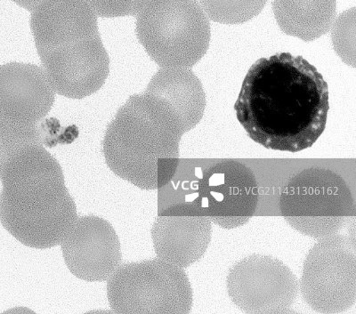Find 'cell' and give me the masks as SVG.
I'll list each match as a JSON object with an SVG mask.
<instances>
[{
    "label": "cell",
    "mask_w": 356,
    "mask_h": 314,
    "mask_svg": "<svg viewBox=\"0 0 356 314\" xmlns=\"http://www.w3.org/2000/svg\"><path fill=\"white\" fill-rule=\"evenodd\" d=\"M329 88L302 56L280 53L251 66L234 104L250 139L273 151L312 147L325 129Z\"/></svg>",
    "instance_id": "obj_1"
},
{
    "label": "cell",
    "mask_w": 356,
    "mask_h": 314,
    "mask_svg": "<svg viewBox=\"0 0 356 314\" xmlns=\"http://www.w3.org/2000/svg\"><path fill=\"white\" fill-rule=\"evenodd\" d=\"M0 179L6 229L31 249L61 245L79 217L56 158L43 145L25 146L2 163Z\"/></svg>",
    "instance_id": "obj_2"
},
{
    "label": "cell",
    "mask_w": 356,
    "mask_h": 314,
    "mask_svg": "<svg viewBox=\"0 0 356 314\" xmlns=\"http://www.w3.org/2000/svg\"><path fill=\"white\" fill-rule=\"evenodd\" d=\"M186 132L166 101L145 93L134 94L107 126L104 160L120 179L145 191L160 190L177 173L180 142Z\"/></svg>",
    "instance_id": "obj_3"
},
{
    "label": "cell",
    "mask_w": 356,
    "mask_h": 314,
    "mask_svg": "<svg viewBox=\"0 0 356 314\" xmlns=\"http://www.w3.org/2000/svg\"><path fill=\"white\" fill-rule=\"evenodd\" d=\"M136 17L139 42L161 68L191 69L208 52L211 24L198 0H150Z\"/></svg>",
    "instance_id": "obj_4"
},
{
    "label": "cell",
    "mask_w": 356,
    "mask_h": 314,
    "mask_svg": "<svg viewBox=\"0 0 356 314\" xmlns=\"http://www.w3.org/2000/svg\"><path fill=\"white\" fill-rule=\"evenodd\" d=\"M280 211L293 229L316 240L333 236L355 221V204L339 174L323 167H310L286 183Z\"/></svg>",
    "instance_id": "obj_5"
},
{
    "label": "cell",
    "mask_w": 356,
    "mask_h": 314,
    "mask_svg": "<svg viewBox=\"0 0 356 314\" xmlns=\"http://www.w3.org/2000/svg\"><path fill=\"white\" fill-rule=\"evenodd\" d=\"M107 298L119 314H186L193 306L184 269L161 258L120 265L108 280Z\"/></svg>",
    "instance_id": "obj_6"
},
{
    "label": "cell",
    "mask_w": 356,
    "mask_h": 314,
    "mask_svg": "<svg viewBox=\"0 0 356 314\" xmlns=\"http://www.w3.org/2000/svg\"><path fill=\"white\" fill-rule=\"evenodd\" d=\"M305 260L300 290L319 313H339L356 300L355 237L335 233L317 240Z\"/></svg>",
    "instance_id": "obj_7"
},
{
    "label": "cell",
    "mask_w": 356,
    "mask_h": 314,
    "mask_svg": "<svg viewBox=\"0 0 356 314\" xmlns=\"http://www.w3.org/2000/svg\"><path fill=\"white\" fill-rule=\"evenodd\" d=\"M227 287L232 302L250 314L291 313L300 293V282L287 265L257 254L230 269Z\"/></svg>",
    "instance_id": "obj_8"
},
{
    "label": "cell",
    "mask_w": 356,
    "mask_h": 314,
    "mask_svg": "<svg viewBox=\"0 0 356 314\" xmlns=\"http://www.w3.org/2000/svg\"><path fill=\"white\" fill-rule=\"evenodd\" d=\"M193 202L222 229L243 226L252 218L259 201L252 170L234 160H224L203 171Z\"/></svg>",
    "instance_id": "obj_9"
},
{
    "label": "cell",
    "mask_w": 356,
    "mask_h": 314,
    "mask_svg": "<svg viewBox=\"0 0 356 314\" xmlns=\"http://www.w3.org/2000/svg\"><path fill=\"white\" fill-rule=\"evenodd\" d=\"M55 93L81 100L99 91L111 71V60L100 36L79 41L40 56Z\"/></svg>",
    "instance_id": "obj_10"
},
{
    "label": "cell",
    "mask_w": 356,
    "mask_h": 314,
    "mask_svg": "<svg viewBox=\"0 0 356 314\" xmlns=\"http://www.w3.org/2000/svg\"><path fill=\"white\" fill-rule=\"evenodd\" d=\"M67 268L79 280H109L122 265L119 236L113 225L97 215L79 217L61 243Z\"/></svg>",
    "instance_id": "obj_11"
},
{
    "label": "cell",
    "mask_w": 356,
    "mask_h": 314,
    "mask_svg": "<svg viewBox=\"0 0 356 314\" xmlns=\"http://www.w3.org/2000/svg\"><path fill=\"white\" fill-rule=\"evenodd\" d=\"M151 233L158 258L184 269L204 256L211 221L195 202L177 203L159 212Z\"/></svg>",
    "instance_id": "obj_12"
},
{
    "label": "cell",
    "mask_w": 356,
    "mask_h": 314,
    "mask_svg": "<svg viewBox=\"0 0 356 314\" xmlns=\"http://www.w3.org/2000/svg\"><path fill=\"white\" fill-rule=\"evenodd\" d=\"M55 100L42 67L17 62L0 65V119L24 125L40 123Z\"/></svg>",
    "instance_id": "obj_13"
},
{
    "label": "cell",
    "mask_w": 356,
    "mask_h": 314,
    "mask_svg": "<svg viewBox=\"0 0 356 314\" xmlns=\"http://www.w3.org/2000/svg\"><path fill=\"white\" fill-rule=\"evenodd\" d=\"M31 30L40 56L100 36L97 15L87 0H44L31 12Z\"/></svg>",
    "instance_id": "obj_14"
},
{
    "label": "cell",
    "mask_w": 356,
    "mask_h": 314,
    "mask_svg": "<svg viewBox=\"0 0 356 314\" xmlns=\"http://www.w3.org/2000/svg\"><path fill=\"white\" fill-rule=\"evenodd\" d=\"M145 93L166 101L180 117L187 132L195 129L204 115L205 91L191 69L161 68Z\"/></svg>",
    "instance_id": "obj_15"
},
{
    "label": "cell",
    "mask_w": 356,
    "mask_h": 314,
    "mask_svg": "<svg viewBox=\"0 0 356 314\" xmlns=\"http://www.w3.org/2000/svg\"><path fill=\"white\" fill-rule=\"evenodd\" d=\"M272 6L282 33L304 41L328 33L337 17V0H273Z\"/></svg>",
    "instance_id": "obj_16"
},
{
    "label": "cell",
    "mask_w": 356,
    "mask_h": 314,
    "mask_svg": "<svg viewBox=\"0 0 356 314\" xmlns=\"http://www.w3.org/2000/svg\"><path fill=\"white\" fill-rule=\"evenodd\" d=\"M207 17L216 23L237 25L255 18L268 0H198Z\"/></svg>",
    "instance_id": "obj_17"
},
{
    "label": "cell",
    "mask_w": 356,
    "mask_h": 314,
    "mask_svg": "<svg viewBox=\"0 0 356 314\" xmlns=\"http://www.w3.org/2000/svg\"><path fill=\"white\" fill-rule=\"evenodd\" d=\"M40 123L24 125L0 119V166L14 152L29 145H42Z\"/></svg>",
    "instance_id": "obj_18"
},
{
    "label": "cell",
    "mask_w": 356,
    "mask_h": 314,
    "mask_svg": "<svg viewBox=\"0 0 356 314\" xmlns=\"http://www.w3.org/2000/svg\"><path fill=\"white\" fill-rule=\"evenodd\" d=\"M355 8L339 15L334 22L332 39L334 49L348 65L355 67Z\"/></svg>",
    "instance_id": "obj_19"
},
{
    "label": "cell",
    "mask_w": 356,
    "mask_h": 314,
    "mask_svg": "<svg viewBox=\"0 0 356 314\" xmlns=\"http://www.w3.org/2000/svg\"><path fill=\"white\" fill-rule=\"evenodd\" d=\"M97 17H136L150 0H87Z\"/></svg>",
    "instance_id": "obj_20"
},
{
    "label": "cell",
    "mask_w": 356,
    "mask_h": 314,
    "mask_svg": "<svg viewBox=\"0 0 356 314\" xmlns=\"http://www.w3.org/2000/svg\"><path fill=\"white\" fill-rule=\"evenodd\" d=\"M15 4L21 6L25 10L33 12L39 6L44 0H12Z\"/></svg>",
    "instance_id": "obj_21"
}]
</instances>
